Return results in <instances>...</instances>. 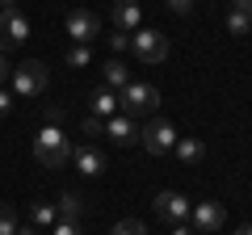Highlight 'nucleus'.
I'll use <instances>...</instances> for the list:
<instances>
[{
	"instance_id": "6ab92c4d",
	"label": "nucleus",
	"mask_w": 252,
	"mask_h": 235,
	"mask_svg": "<svg viewBox=\"0 0 252 235\" xmlns=\"http://www.w3.org/2000/svg\"><path fill=\"white\" fill-rule=\"evenodd\" d=\"M109 235H147V227L139 223V218H122V223H114Z\"/></svg>"
},
{
	"instance_id": "ddd939ff",
	"label": "nucleus",
	"mask_w": 252,
	"mask_h": 235,
	"mask_svg": "<svg viewBox=\"0 0 252 235\" xmlns=\"http://www.w3.org/2000/svg\"><path fill=\"white\" fill-rule=\"evenodd\" d=\"M89 109H93V118H101V122H105V118H114V114H118L114 88H97V92L89 97Z\"/></svg>"
},
{
	"instance_id": "4468645a",
	"label": "nucleus",
	"mask_w": 252,
	"mask_h": 235,
	"mask_svg": "<svg viewBox=\"0 0 252 235\" xmlns=\"http://www.w3.org/2000/svg\"><path fill=\"white\" fill-rule=\"evenodd\" d=\"M101 76H105V88H126V84H130V67H126L122 59H105Z\"/></svg>"
},
{
	"instance_id": "7c9ffc66",
	"label": "nucleus",
	"mask_w": 252,
	"mask_h": 235,
	"mask_svg": "<svg viewBox=\"0 0 252 235\" xmlns=\"http://www.w3.org/2000/svg\"><path fill=\"white\" fill-rule=\"evenodd\" d=\"M235 235H252V223H244V227H240V231H235Z\"/></svg>"
},
{
	"instance_id": "1a4fd4ad",
	"label": "nucleus",
	"mask_w": 252,
	"mask_h": 235,
	"mask_svg": "<svg viewBox=\"0 0 252 235\" xmlns=\"http://www.w3.org/2000/svg\"><path fill=\"white\" fill-rule=\"evenodd\" d=\"M105 135H109V143H118V147L139 143V118H130V114H114V118H105Z\"/></svg>"
},
{
	"instance_id": "cd10ccee",
	"label": "nucleus",
	"mask_w": 252,
	"mask_h": 235,
	"mask_svg": "<svg viewBox=\"0 0 252 235\" xmlns=\"http://www.w3.org/2000/svg\"><path fill=\"white\" fill-rule=\"evenodd\" d=\"M9 80V55H0V84Z\"/></svg>"
},
{
	"instance_id": "c756f323",
	"label": "nucleus",
	"mask_w": 252,
	"mask_h": 235,
	"mask_svg": "<svg viewBox=\"0 0 252 235\" xmlns=\"http://www.w3.org/2000/svg\"><path fill=\"white\" fill-rule=\"evenodd\" d=\"M13 235H38V227H34V223H30V227H17Z\"/></svg>"
},
{
	"instance_id": "39448f33",
	"label": "nucleus",
	"mask_w": 252,
	"mask_h": 235,
	"mask_svg": "<svg viewBox=\"0 0 252 235\" xmlns=\"http://www.w3.org/2000/svg\"><path fill=\"white\" fill-rule=\"evenodd\" d=\"M130 51H135L143 63H160L164 55H168V38H164L160 29H135V38H130Z\"/></svg>"
},
{
	"instance_id": "b1692460",
	"label": "nucleus",
	"mask_w": 252,
	"mask_h": 235,
	"mask_svg": "<svg viewBox=\"0 0 252 235\" xmlns=\"http://www.w3.org/2000/svg\"><path fill=\"white\" fill-rule=\"evenodd\" d=\"M109 46H114V51H126V46H130V34H122V29H114V34H109Z\"/></svg>"
},
{
	"instance_id": "7ed1b4c3",
	"label": "nucleus",
	"mask_w": 252,
	"mask_h": 235,
	"mask_svg": "<svg viewBox=\"0 0 252 235\" xmlns=\"http://www.w3.org/2000/svg\"><path fill=\"white\" fill-rule=\"evenodd\" d=\"M118 105H126V114H130V118H143V114H152V109H160V88L130 80L122 88V101H118Z\"/></svg>"
},
{
	"instance_id": "2eb2a0df",
	"label": "nucleus",
	"mask_w": 252,
	"mask_h": 235,
	"mask_svg": "<svg viewBox=\"0 0 252 235\" xmlns=\"http://www.w3.org/2000/svg\"><path fill=\"white\" fill-rule=\"evenodd\" d=\"M172 151H177L181 164H202V160H206V147H202L198 139H177V143H172Z\"/></svg>"
},
{
	"instance_id": "c85d7f7f",
	"label": "nucleus",
	"mask_w": 252,
	"mask_h": 235,
	"mask_svg": "<svg viewBox=\"0 0 252 235\" xmlns=\"http://www.w3.org/2000/svg\"><path fill=\"white\" fill-rule=\"evenodd\" d=\"M172 235H198V231H193V227H181V223H177V227H172Z\"/></svg>"
},
{
	"instance_id": "aec40b11",
	"label": "nucleus",
	"mask_w": 252,
	"mask_h": 235,
	"mask_svg": "<svg viewBox=\"0 0 252 235\" xmlns=\"http://www.w3.org/2000/svg\"><path fill=\"white\" fill-rule=\"evenodd\" d=\"M17 231V218H13V206L9 202H0V235H13Z\"/></svg>"
},
{
	"instance_id": "473e14b6",
	"label": "nucleus",
	"mask_w": 252,
	"mask_h": 235,
	"mask_svg": "<svg viewBox=\"0 0 252 235\" xmlns=\"http://www.w3.org/2000/svg\"><path fill=\"white\" fill-rule=\"evenodd\" d=\"M0 4H4V9H13V4H17V0H0Z\"/></svg>"
},
{
	"instance_id": "5701e85b",
	"label": "nucleus",
	"mask_w": 252,
	"mask_h": 235,
	"mask_svg": "<svg viewBox=\"0 0 252 235\" xmlns=\"http://www.w3.org/2000/svg\"><path fill=\"white\" fill-rule=\"evenodd\" d=\"M51 235H84V231H80V223H63V218H55V231Z\"/></svg>"
},
{
	"instance_id": "a211bd4d",
	"label": "nucleus",
	"mask_w": 252,
	"mask_h": 235,
	"mask_svg": "<svg viewBox=\"0 0 252 235\" xmlns=\"http://www.w3.org/2000/svg\"><path fill=\"white\" fill-rule=\"evenodd\" d=\"M227 29H231V34H248V29H252V17H248L244 9H231V13H227Z\"/></svg>"
},
{
	"instance_id": "f257e3e1",
	"label": "nucleus",
	"mask_w": 252,
	"mask_h": 235,
	"mask_svg": "<svg viewBox=\"0 0 252 235\" xmlns=\"http://www.w3.org/2000/svg\"><path fill=\"white\" fill-rule=\"evenodd\" d=\"M72 139L63 135L59 126H42L34 135V155L38 160H42V168H67V164H72Z\"/></svg>"
},
{
	"instance_id": "9b49d317",
	"label": "nucleus",
	"mask_w": 252,
	"mask_h": 235,
	"mask_svg": "<svg viewBox=\"0 0 252 235\" xmlns=\"http://www.w3.org/2000/svg\"><path fill=\"white\" fill-rule=\"evenodd\" d=\"M72 160H76V172L80 176H101L105 172V151L101 147H76Z\"/></svg>"
},
{
	"instance_id": "f3484780",
	"label": "nucleus",
	"mask_w": 252,
	"mask_h": 235,
	"mask_svg": "<svg viewBox=\"0 0 252 235\" xmlns=\"http://www.w3.org/2000/svg\"><path fill=\"white\" fill-rule=\"evenodd\" d=\"M55 206H46V202H34V206H30V223L34 227H55Z\"/></svg>"
},
{
	"instance_id": "72a5a7b5",
	"label": "nucleus",
	"mask_w": 252,
	"mask_h": 235,
	"mask_svg": "<svg viewBox=\"0 0 252 235\" xmlns=\"http://www.w3.org/2000/svg\"><path fill=\"white\" fill-rule=\"evenodd\" d=\"M244 13H248V17H252V0H248V4H244Z\"/></svg>"
},
{
	"instance_id": "393cba45",
	"label": "nucleus",
	"mask_w": 252,
	"mask_h": 235,
	"mask_svg": "<svg viewBox=\"0 0 252 235\" xmlns=\"http://www.w3.org/2000/svg\"><path fill=\"white\" fill-rule=\"evenodd\" d=\"M59 122H63V109L51 105V109H46V126H59Z\"/></svg>"
},
{
	"instance_id": "a878e982",
	"label": "nucleus",
	"mask_w": 252,
	"mask_h": 235,
	"mask_svg": "<svg viewBox=\"0 0 252 235\" xmlns=\"http://www.w3.org/2000/svg\"><path fill=\"white\" fill-rule=\"evenodd\" d=\"M168 9L172 13H189V9H193V0H168Z\"/></svg>"
},
{
	"instance_id": "6e6552de",
	"label": "nucleus",
	"mask_w": 252,
	"mask_h": 235,
	"mask_svg": "<svg viewBox=\"0 0 252 235\" xmlns=\"http://www.w3.org/2000/svg\"><path fill=\"white\" fill-rule=\"evenodd\" d=\"M67 34H72L80 46L93 42V38L101 34V17H97V13H89V9H72V13H67Z\"/></svg>"
},
{
	"instance_id": "f03ea898",
	"label": "nucleus",
	"mask_w": 252,
	"mask_h": 235,
	"mask_svg": "<svg viewBox=\"0 0 252 235\" xmlns=\"http://www.w3.org/2000/svg\"><path fill=\"white\" fill-rule=\"evenodd\" d=\"M139 143H143L147 155H168L172 143H177V130H172V122H164V118H152V122L139 126Z\"/></svg>"
},
{
	"instance_id": "412c9836",
	"label": "nucleus",
	"mask_w": 252,
	"mask_h": 235,
	"mask_svg": "<svg viewBox=\"0 0 252 235\" xmlns=\"http://www.w3.org/2000/svg\"><path fill=\"white\" fill-rule=\"evenodd\" d=\"M89 59H93V55H89V46H80V42H76L72 51H67V67H89Z\"/></svg>"
},
{
	"instance_id": "20e7f679",
	"label": "nucleus",
	"mask_w": 252,
	"mask_h": 235,
	"mask_svg": "<svg viewBox=\"0 0 252 235\" xmlns=\"http://www.w3.org/2000/svg\"><path fill=\"white\" fill-rule=\"evenodd\" d=\"M46 67L38 63V59H30V63H21L17 72H13V97H38V92L46 88Z\"/></svg>"
},
{
	"instance_id": "bb28decb",
	"label": "nucleus",
	"mask_w": 252,
	"mask_h": 235,
	"mask_svg": "<svg viewBox=\"0 0 252 235\" xmlns=\"http://www.w3.org/2000/svg\"><path fill=\"white\" fill-rule=\"evenodd\" d=\"M9 109H13V97H9V92H4V88H0V118L9 114Z\"/></svg>"
},
{
	"instance_id": "423d86ee",
	"label": "nucleus",
	"mask_w": 252,
	"mask_h": 235,
	"mask_svg": "<svg viewBox=\"0 0 252 235\" xmlns=\"http://www.w3.org/2000/svg\"><path fill=\"white\" fill-rule=\"evenodd\" d=\"M30 38V21L21 17L17 9H4L0 13V55H9L13 46H21Z\"/></svg>"
},
{
	"instance_id": "9d476101",
	"label": "nucleus",
	"mask_w": 252,
	"mask_h": 235,
	"mask_svg": "<svg viewBox=\"0 0 252 235\" xmlns=\"http://www.w3.org/2000/svg\"><path fill=\"white\" fill-rule=\"evenodd\" d=\"M189 214H193V231L198 235H215L223 227V218H227L219 202H198V206H189Z\"/></svg>"
},
{
	"instance_id": "4be33fe9",
	"label": "nucleus",
	"mask_w": 252,
	"mask_h": 235,
	"mask_svg": "<svg viewBox=\"0 0 252 235\" xmlns=\"http://www.w3.org/2000/svg\"><path fill=\"white\" fill-rule=\"evenodd\" d=\"M80 130H84V135H89V139H101V135H105V122H101V118H84V122H80Z\"/></svg>"
},
{
	"instance_id": "0eeeda50",
	"label": "nucleus",
	"mask_w": 252,
	"mask_h": 235,
	"mask_svg": "<svg viewBox=\"0 0 252 235\" xmlns=\"http://www.w3.org/2000/svg\"><path fill=\"white\" fill-rule=\"evenodd\" d=\"M152 210L168 227H177L181 218H189V198H185V193H177V189H160V193H156V202H152Z\"/></svg>"
},
{
	"instance_id": "f8f14e48",
	"label": "nucleus",
	"mask_w": 252,
	"mask_h": 235,
	"mask_svg": "<svg viewBox=\"0 0 252 235\" xmlns=\"http://www.w3.org/2000/svg\"><path fill=\"white\" fill-rule=\"evenodd\" d=\"M139 21H143L139 0H118V4H114V29H122V34H135Z\"/></svg>"
},
{
	"instance_id": "dca6fc26",
	"label": "nucleus",
	"mask_w": 252,
	"mask_h": 235,
	"mask_svg": "<svg viewBox=\"0 0 252 235\" xmlns=\"http://www.w3.org/2000/svg\"><path fill=\"white\" fill-rule=\"evenodd\" d=\"M80 210H84V198H80V193H72V189H67V193L59 198V210H55V214H59L63 223H80Z\"/></svg>"
},
{
	"instance_id": "2f4dec72",
	"label": "nucleus",
	"mask_w": 252,
	"mask_h": 235,
	"mask_svg": "<svg viewBox=\"0 0 252 235\" xmlns=\"http://www.w3.org/2000/svg\"><path fill=\"white\" fill-rule=\"evenodd\" d=\"M244 4H248V0H231V9H244Z\"/></svg>"
}]
</instances>
